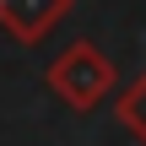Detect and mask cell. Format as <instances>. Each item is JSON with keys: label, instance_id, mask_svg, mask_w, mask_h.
<instances>
[{"label": "cell", "instance_id": "cell-2", "mask_svg": "<svg viewBox=\"0 0 146 146\" xmlns=\"http://www.w3.org/2000/svg\"><path fill=\"white\" fill-rule=\"evenodd\" d=\"M70 5H76V0H0V33H5L11 43L33 49V43H43V38L70 16Z\"/></svg>", "mask_w": 146, "mask_h": 146}, {"label": "cell", "instance_id": "cell-1", "mask_svg": "<svg viewBox=\"0 0 146 146\" xmlns=\"http://www.w3.org/2000/svg\"><path fill=\"white\" fill-rule=\"evenodd\" d=\"M43 81H49V92H54L65 108H76V114H92V108H98V103L114 92L119 70H114V60H108L98 43L76 38V43H65V49L54 54V65L43 70Z\"/></svg>", "mask_w": 146, "mask_h": 146}, {"label": "cell", "instance_id": "cell-3", "mask_svg": "<svg viewBox=\"0 0 146 146\" xmlns=\"http://www.w3.org/2000/svg\"><path fill=\"white\" fill-rule=\"evenodd\" d=\"M114 114H119V125H125V130H130V135L146 146V70L130 81V87H125V92H119Z\"/></svg>", "mask_w": 146, "mask_h": 146}]
</instances>
